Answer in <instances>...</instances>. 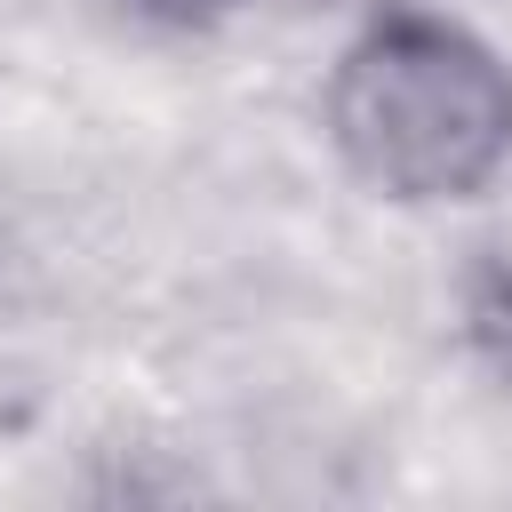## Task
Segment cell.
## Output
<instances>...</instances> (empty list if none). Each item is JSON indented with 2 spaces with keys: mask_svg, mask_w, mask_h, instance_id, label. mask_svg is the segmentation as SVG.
I'll return each instance as SVG.
<instances>
[{
  "mask_svg": "<svg viewBox=\"0 0 512 512\" xmlns=\"http://www.w3.org/2000/svg\"><path fill=\"white\" fill-rule=\"evenodd\" d=\"M320 136L368 200H488L512 176V56L456 8L376 0L328 56Z\"/></svg>",
  "mask_w": 512,
  "mask_h": 512,
  "instance_id": "cell-1",
  "label": "cell"
},
{
  "mask_svg": "<svg viewBox=\"0 0 512 512\" xmlns=\"http://www.w3.org/2000/svg\"><path fill=\"white\" fill-rule=\"evenodd\" d=\"M456 328H464V352L512 392V248L472 264V280L456 296Z\"/></svg>",
  "mask_w": 512,
  "mask_h": 512,
  "instance_id": "cell-2",
  "label": "cell"
},
{
  "mask_svg": "<svg viewBox=\"0 0 512 512\" xmlns=\"http://www.w3.org/2000/svg\"><path fill=\"white\" fill-rule=\"evenodd\" d=\"M120 32L136 40H216L232 16H248L256 0H96Z\"/></svg>",
  "mask_w": 512,
  "mask_h": 512,
  "instance_id": "cell-3",
  "label": "cell"
}]
</instances>
